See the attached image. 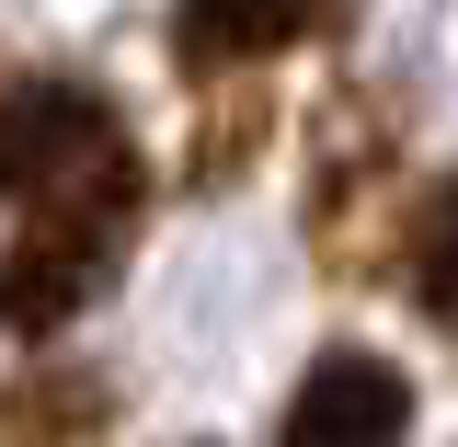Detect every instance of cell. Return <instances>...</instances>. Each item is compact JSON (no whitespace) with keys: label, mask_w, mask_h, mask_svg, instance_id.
I'll list each match as a JSON object with an SVG mask.
<instances>
[{"label":"cell","mask_w":458,"mask_h":447,"mask_svg":"<svg viewBox=\"0 0 458 447\" xmlns=\"http://www.w3.org/2000/svg\"><path fill=\"white\" fill-rule=\"evenodd\" d=\"M138 207H149V161L126 138H104L92 161H69L57 184H35L23 219H12V241H0V333L12 344H57L114 287L126 241H138Z\"/></svg>","instance_id":"obj_1"},{"label":"cell","mask_w":458,"mask_h":447,"mask_svg":"<svg viewBox=\"0 0 458 447\" xmlns=\"http://www.w3.org/2000/svg\"><path fill=\"white\" fill-rule=\"evenodd\" d=\"M401 436H412V379L367 344H321L276 425V447H401Z\"/></svg>","instance_id":"obj_2"},{"label":"cell","mask_w":458,"mask_h":447,"mask_svg":"<svg viewBox=\"0 0 458 447\" xmlns=\"http://www.w3.org/2000/svg\"><path fill=\"white\" fill-rule=\"evenodd\" d=\"M344 23H355V0H172V57H183V81H229L286 47H321Z\"/></svg>","instance_id":"obj_3"},{"label":"cell","mask_w":458,"mask_h":447,"mask_svg":"<svg viewBox=\"0 0 458 447\" xmlns=\"http://www.w3.org/2000/svg\"><path fill=\"white\" fill-rule=\"evenodd\" d=\"M104 138H126V115L92 81H23V92H0V207H23L35 184L92 161Z\"/></svg>","instance_id":"obj_4"},{"label":"cell","mask_w":458,"mask_h":447,"mask_svg":"<svg viewBox=\"0 0 458 447\" xmlns=\"http://www.w3.org/2000/svg\"><path fill=\"white\" fill-rule=\"evenodd\" d=\"M104 425H114V379L104 367L35 356L23 379H0V447H92Z\"/></svg>","instance_id":"obj_5"},{"label":"cell","mask_w":458,"mask_h":447,"mask_svg":"<svg viewBox=\"0 0 458 447\" xmlns=\"http://www.w3.org/2000/svg\"><path fill=\"white\" fill-rule=\"evenodd\" d=\"M401 287H412V310H424L436 333H458V184L424 195V219L401 241Z\"/></svg>","instance_id":"obj_6"}]
</instances>
